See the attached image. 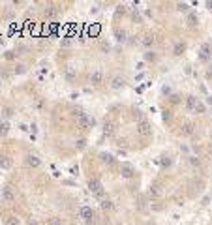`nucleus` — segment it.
Returning <instances> with one entry per match:
<instances>
[{"label": "nucleus", "mask_w": 212, "mask_h": 225, "mask_svg": "<svg viewBox=\"0 0 212 225\" xmlns=\"http://www.w3.org/2000/svg\"><path fill=\"white\" fill-rule=\"evenodd\" d=\"M6 131H8V124H0V133H6Z\"/></svg>", "instance_id": "obj_22"}, {"label": "nucleus", "mask_w": 212, "mask_h": 225, "mask_svg": "<svg viewBox=\"0 0 212 225\" xmlns=\"http://www.w3.org/2000/svg\"><path fill=\"white\" fill-rule=\"evenodd\" d=\"M6 225H17V218H13V220H10V221H6Z\"/></svg>", "instance_id": "obj_24"}, {"label": "nucleus", "mask_w": 212, "mask_h": 225, "mask_svg": "<svg viewBox=\"0 0 212 225\" xmlns=\"http://www.w3.org/2000/svg\"><path fill=\"white\" fill-rule=\"evenodd\" d=\"M192 133H193V124L192 122H186L184 126H182V135H192Z\"/></svg>", "instance_id": "obj_10"}, {"label": "nucleus", "mask_w": 212, "mask_h": 225, "mask_svg": "<svg viewBox=\"0 0 212 225\" xmlns=\"http://www.w3.org/2000/svg\"><path fill=\"white\" fill-rule=\"evenodd\" d=\"M120 171H122V177L124 178H131L133 177V167L131 165H122V167H120Z\"/></svg>", "instance_id": "obj_9"}, {"label": "nucleus", "mask_w": 212, "mask_h": 225, "mask_svg": "<svg viewBox=\"0 0 212 225\" xmlns=\"http://www.w3.org/2000/svg\"><path fill=\"white\" fill-rule=\"evenodd\" d=\"M2 201L4 203H13V201H15V193H13V189L10 186L2 188Z\"/></svg>", "instance_id": "obj_3"}, {"label": "nucleus", "mask_w": 212, "mask_h": 225, "mask_svg": "<svg viewBox=\"0 0 212 225\" xmlns=\"http://www.w3.org/2000/svg\"><path fill=\"white\" fill-rule=\"evenodd\" d=\"M111 86H113V88H120V86H124V79H120V77H115Z\"/></svg>", "instance_id": "obj_12"}, {"label": "nucleus", "mask_w": 212, "mask_h": 225, "mask_svg": "<svg viewBox=\"0 0 212 225\" xmlns=\"http://www.w3.org/2000/svg\"><path fill=\"white\" fill-rule=\"evenodd\" d=\"M145 58H146V60H156V54H154V53H146Z\"/></svg>", "instance_id": "obj_21"}, {"label": "nucleus", "mask_w": 212, "mask_h": 225, "mask_svg": "<svg viewBox=\"0 0 212 225\" xmlns=\"http://www.w3.org/2000/svg\"><path fill=\"white\" fill-rule=\"evenodd\" d=\"M210 73H212V66H210Z\"/></svg>", "instance_id": "obj_26"}, {"label": "nucleus", "mask_w": 212, "mask_h": 225, "mask_svg": "<svg viewBox=\"0 0 212 225\" xmlns=\"http://www.w3.org/2000/svg\"><path fill=\"white\" fill-rule=\"evenodd\" d=\"M75 75H77V73H75L73 68H66V79H68V81H73Z\"/></svg>", "instance_id": "obj_11"}, {"label": "nucleus", "mask_w": 212, "mask_h": 225, "mask_svg": "<svg viewBox=\"0 0 212 225\" xmlns=\"http://www.w3.org/2000/svg\"><path fill=\"white\" fill-rule=\"evenodd\" d=\"M111 131H113V124L111 122H105V133H109V135H111Z\"/></svg>", "instance_id": "obj_20"}, {"label": "nucleus", "mask_w": 212, "mask_h": 225, "mask_svg": "<svg viewBox=\"0 0 212 225\" xmlns=\"http://www.w3.org/2000/svg\"><path fill=\"white\" fill-rule=\"evenodd\" d=\"M197 101H199V100H197L195 96H188V98H186V107H188L190 111H195V107H197Z\"/></svg>", "instance_id": "obj_8"}, {"label": "nucleus", "mask_w": 212, "mask_h": 225, "mask_svg": "<svg viewBox=\"0 0 212 225\" xmlns=\"http://www.w3.org/2000/svg\"><path fill=\"white\" fill-rule=\"evenodd\" d=\"M90 83H92V84H96V86L103 83V73L100 72V69H96V72H92V75H90Z\"/></svg>", "instance_id": "obj_5"}, {"label": "nucleus", "mask_w": 212, "mask_h": 225, "mask_svg": "<svg viewBox=\"0 0 212 225\" xmlns=\"http://www.w3.org/2000/svg\"><path fill=\"white\" fill-rule=\"evenodd\" d=\"M150 195H160V186H158V184L150 186Z\"/></svg>", "instance_id": "obj_16"}, {"label": "nucleus", "mask_w": 212, "mask_h": 225, "mask_svg": "<svg viewBox=\"0 0 212 225\" xmlns=\"http://www.w3.org/2000/svg\"><path fill=\"white\" fill-rule=\"evenodd\" d=\"M28 165H30V167H38L40 165V159L36 156H28Z\"/></svg>", "instance_id": "obj_13"}, {"label": "nucleus", "mask_w": 212, "mask_h": 225, "mask_svg": "<svg viewBox=\"0 0 212 225\" xmlns=\"http://www.w3.org/2000/svg\"><path fill=\"white\" fill-rule=\"evenodd\" d=\"M188 21H190V26H193L197 19H195V15H190V19H188Z\"/></svg>", "instance_id": "obj_23"}, {"label": "nucleus", "mask_w": 212, "mask_h": 225, "mask_svg": "<svg viewBox=\"0 0 212 225\" xmlns=\"http://www.w3.org/2000/svg\"><path fill=\"white\" fill-rule=\"evenodd\" d=\"M47 225H62V221L58 220V218H49V220H47Z\"/></svg>", "instance_id": "obj_15"}, {"label": "nucleus", "mask_w": 212, "mask_h": 225, "mask_svg": "<svg viewBox=\"0 0 212 225\" xmlns=\"http://www.w3.org/2000/svg\"><path fill=\"white\" fill-rule=\"evenodd\" d=\"M79 214H81V218H83L84 221L92 223V220H94V212H92V208H88V206H83V208L79 210Z\"/></svg>", "instance_id": "obj_4"}, {"label": "nucleus", "mask_w": 212, "mask_h": 225, "mask_svg": "<svg viewBox=\"0 0 212 225\" xmlns=\"http://www.w3.org/2000/svg\"><path fill=\"white\" fill-rule=\"evenodd\" d=\"M207 8H208V10L212 11V2H207Z\"/></svg>", "instance_id": "obj_25"}, {"label": "nucleus", "mask_w": 212, "mask_h": 225, "mask_svg": "<svg viewBox=\"0 0 212 225\" xmlns=\"http://www.w3.org/2000/svg\"><path fill=\"white\" fill-rule=\"evenodd\" d=\"M195 113H205V103H203V101H197V107H195Z\"/></svg>", "instance_id": "obj_17"}, {"label": "nucleus", "mask_w": 212, "mask_h": 225, "mask_svg": "<svg viewBox=\"0 0 212 225\" xmlns=\"http://www.w3.org/2000/svg\"><path fill=\"white\" fill-rule=\"evenodd\" d=\"M143 43H145V45H152V43H154V38H152V36H146V38L143 39Z\"/></svg>", "instance_id": "obj_18"}, {"label": "nucleus", "mask_w": 212, "mask_h": 225, "mask_svg": "<svg viewBox=\"0 0 212 225\" xmlns=\"http://www.w3.org/2000/svg\"><path fill=\"white\" fill-rule=\"evenodd\" d=\"M88 188H90V191H92L94 195H98V197L103 195V186H102V182L98 178H90L88 180Z\"/></svg>", "instance_id": "obj_2"}, {"label": "nucleus", "mask_w": 212, "mask_h": 225, "mask_svg": "<svg viewBox=\"0 0 212 225\" xmlns=\"http://www.w3.org/2000/svg\"><path fill=\"white\" fill-rule=\"evenodd\" d=\"M77 122H79V126H81V128H88V126H90V120H88V116L87 115H84V113H77Z\"/></svg>", "instance_id": "obj_6"}, {"label": "nucleus", "mask_w": 212, "mask_h": 225, "mask_svg": "<svg viewBox=\"0 0 212 225\" xmlns=\"http://www.w3.org/2000/svg\"><path fill=\"white\" fill-rule=\"evenodd\" d=\"M184 49H186V45H184V43H176L173 51H175V54H182V51H184Z\"/></svg>", "instance_id": "obj_14"}, {"label": "nucleus", "mask_w": 212, "mask_h": 225, "mask_svg": "<svg viewBox=\"0 0 212 225\" xmlns=\"http://www.w3.org/2000/svg\"><path fill=\"white\" fill-rule=\"evenodd\" d=\"M137 133H139L141 137H145V139L152 137V128H150V124H148L146 120H141V122L137 124Z\"/></svg>", "instance_id": "obj_1"}, {"label": "nucleus", "mask_w": 212, "mask_h": 225, "mask_svg": "<svg viewBox=\"0 0 212 225\" xmlns=\"http://www.w3.org/2000/svg\"><path fill=\"white\" fill-rule=\"evenodd\" d=\"M102 206H103L105 210H111V208H113V203H111V201H103V203H102Z\"/></svg>", "instance_id": "obj_19"}, {"label": "nucleus", "mask_w": 212, "mask_h": 225, "mask_svg": "<svg viewBox=\"0 0 212 225\" xmlns=\"http://www.w3.org/2000/svg\"><path fill=\"white\" fill-rule=\"evenodd\" d=\"M199 58H201L203 62H207V60L210 58V45H208V43H205V45L201 47V53H199Z\"/></svg>", "instance_id": "obj_7"}]
</instances>
